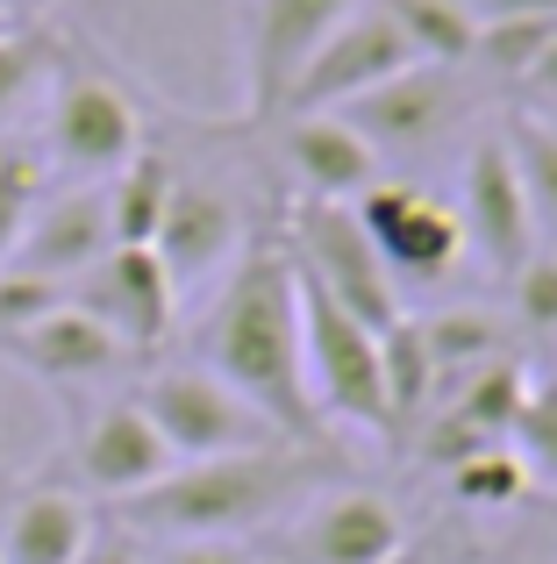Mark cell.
I'll use <instances>...</instances> for the list:
<instances>
[{
  "label": "cell",
  "mask_w": 557,
  "mask_h": 564,
  "mask_svg": "<svg viewBox=\"0 0 557 564\" xmlns=\"http://www.w3.org/2000/svg\"><path fill=\"white\" fill-rule=\"evenodd\" d=\"M200 372H215L229 393H243L286 443H321V408L307 393V350H301V279L286 243H243L222 272L200 322Z\"/></svg>",
  "instance_id": "cell-1"
},
{
  "label": "cell",
  "mask_w": 557,
  "mask_h": 564,
  "mask_svg": "<svg viewBox=\"0 0 557 564\" xmlns=\"http://www.w3.org/2000/svg\"><path fill=\"white\" fill-rule=\"evenodd\" d=\"M301 486H307L301 443L200 457V465H172L151 494L122 500V522L165 543H243L258 522H278L301 500Z\"/></svg>",
  "instance_id": "cell-2"
},
{
  "label": "cell",
  "mask_w": 557,
  "mask_h": 564,
  "mask_svg": "<svg viewBox=\"0 0 557 564\" xmlns=\"http://www.w3.org/2000/svg\"><path fill=\"white\" fill-rule=\"evenodd\" d=\"M143 100L129 94V79L114 65H100L94 51L57 36L51 65V100H43V165L65 186H108L129 158L143 151Z\"/></svg>",
  "instance_id": "cell-3"
},
{
  "label": "cell",
  "mask_w": 557,
  "mask_h": 564,
  "mask_svg": "<svg viewBox=\"0 0 557 564\" xmlns=\"http://www.w3.org/2000/svg\"><path fill=\"white\" fill-rule=\"evenodd\" d=\"M136 408L151 414V429L165 436V451L179 465H200V457H243V451H278V429L251 408L243 393H229L215 372L200 365H157L151 379L136 386Z\"/></svg>",
  "instance_id": "cell-4"
},
{
  "label": "cell",
  "mask_w": 557,
  "mask_h": 564,
  "mask_svg": "<svg viewBox=\"0 0 557 564\" xmlns=\"http://www.w3.org/2000/svg\"><path fill=\"white\" fill-rule=\"evenodd\" d=\"M301 350H307V393L321 400V414L393 436L386 379H379V329H364L350 307H336L315 279H301Z\"/></svg>",
  "instance_id": "cell-5"
},
{
  "label": "cell",
  "mask_w": 557,
  "mask_h": 564,
  "mask_svg": "<svg viewBox=\"0 0 557 564\" xmlns=\"http://www.w3.org/2000/svg\"><path fill=\"white\" fill-rule=\"evenodd\" d=\"M286 258H293V272L315 279L336 307H350L364 329H393V322L407 315L393 272L379 264L372 236L358 229V215H350L343 200H301V207H293Z\"/></svg>",
  "instance_id": "cell-6"
},
{
  "label": "cell",
  "mask_w": 557,
  "mask_h": 564,
  "mask_svg": "<svg viewBox=\"0 0 557 564\" xmlns=\"http://www.w3.org/2000/svg\"><path fill=\"white\" fill-rule=\"evenodd\" d=\"M407 65H415V57H407L401 29L386 22V8H364L358 0V8L315 43V57L293 72V86L278 94V115H343L350 100H364L372 86H386L393 72H407Z\"/></svg>",
  "instance_id": "cell-7"
},
{
  "label": "cell",
  "mask_w": 557,
  "mask_h": 564,
  "mask_svg": "<svg viewBox=\"0 0 557 564\" xmlns=\"http://www.w3.org/2000/svg\"><path fill=\"white\" fill-rule=\"evenodd\" d=\"M72 307H86L129 358H143L179 322V286H172V272L157 264L151 243H114L86 279H72Z\"/></svg>",
  "instance_id": "cell-8"
},
{
  "label": "cell",
  "mask_w": 557,
  "mask_h": 564,
  "mask_svg": "<svg viewBox=\"0 0 557 564\" xmlns=\"http://www.w3.org/2000/svg\"><path fill=\"white\" fill-rule=\"evenodd\" d=\"M350 215H358V229L372 236V250H379V264L393 272V286H401V279H444L450 264L465 258L458 207H444L436 193H422V186L379 180V186H364L358 200H350Z\"/></svg>",
  "instance_id": "cell-9"
},
{
  "label": "cell",
  "mask_w": 557,
  "mask_h": 564,
  "mask_svg": "<svg viewBox=\"0 0 557 564\" xmlns=\"http://www.w3.org/2000/svg\"><path fill=\"white\" fill-rule=\"evenodd\" d=\"M172 465H179V457L165 451V436H157L151 414L136 408V393L100 400V408L79 414V429H72V471H79L86 494L136 500V494H151Z\"/></svg>",
  "instance_id": "cell-10"
},
{
  "label": "cell",
  "mask_w": 557,
  "mask_h": 564,
  "mask_svg": "<svg viewBox=\"0 0 557 564\" xmlns=\"http://www.w3.org/2000/svg\"><path fill=\"white\" fill-rule=\"evenodd\" d=\"M243 243H251V236H243L237 193L215 186V180H186V172H179L172 207H165V221H157V236H151V250H157V264L172 272V286L194 293V286H208V279H222L229 264H237Z\"/></svg>",
  "instance_id": "cell-11"
},
{
  "label": "cell",
  "mask_w": 557,
  "mask_h": 564,
  "mask_svg": "<svg viewBox=\"0 0 557 564\" xmlns=\"http://www.w3.org/2000/svg\"><path fill=\"white\" fill-rule=\"evenodd\" d=\"M358 0H251V36H243V108H251V122H272L293 72L315 57V43Z\"/></svg>",
  "instance_id": "cell-12"
},
{
  "label": "cell",
  "mask_w": 557,
  "mask_h": 564,
  "mask_svg": "<svg viewBox=\"0 0 557 564\" xmlns=\"http://www.w3.org/2000/svg\"><path fill=\"white\" fill-rule=\"evenodd\" d=\"M458 221H465V250L493 264V272H515L522 258L536 250V215L529 193L515 180V158H507L501 137H479L465 151V180H458Z\"/></svg>",
  "instance_id": "cell-13"
},
{
  "label": "cell",
  "mask_w": 557,
  "mask_h": 564,
  "mask_svg": "<svg viewBox=\"0 0 557 564\" xmlns=\"http://www.w3.org/2000/svg\"><path fill=\"white\" fill-rule=\"evenodd\" d=\"M458 115H465V79H458V72H444V65H407V72H393L386 86H372L364 100H350L343 122L358 129L379 158H386V151L407 158V151H429V143L444 137Z\"/></svg>",
  "instance_id": "cell-14"
},
{
  "label": "cell",
  "mask_w": 557,
  "mask_h": 564,
  "mask_svg": "<svg viewBox=\"0 0 557 564\" xmlns=\"http://www.w3.org/2000/svg\"><path fill=\"white\" fill-rule=\"evenodd\" d=\"M114 250V229H108V193L100 186H65L51 180V193L36 200V215H29L22 243H14V272H36L51 279V286H72V279H86L100 258Z\"/></svg>",
  "instance_id": "cell-15"
},
{
  "label": "cell",
  "mask_w": 557,
  "mask_h": 564,
  "mask_svg": "<svg viewBox=\"0 0 557 564\" xmlns=\"http://www.w3.org/2000/svg\"><path fill=\"white\" fill-rule=\"evenodd\" d=\"M0 358H8L14 372L57 386V393H79V386H100V379L122 372L129 350L114 344V336L100 329L86 307H72V301H65V307H51L43 322H29V329L0 336Z\"/></svg>",
  "instance_id": "cell-16"
},
{
  "label": "cell",
  "mask_w": 557,
  "mask_h": 564,
  "mask_svg": "<svg viewBox=\"0 0 557 564\" xmlns=\"http://www.w3.org/2000/svg\"><path fill=\"white\" fill-rule=\"evenodd\" d=\"M407 543L401 514L386 494H364V486H336L293 529V557L301 564H386Z\"/></svg>",
  "instance_id": "cell-17"
},
{
  "label": "cell",
  "mask_w": 557,
  "mask_h": 564,
  "mask_svg": "<svg viewBox=\"0 0 557 564\" xmlns=\"http://www.w3.org/2000/svg\"><path fill=\"white\" fill-rule=\"evenodd\" d=\"M278 158L301 180L307 200H358L379 186V151L343 122V115H278Z\"/></svg>",
  "instance_id": "cell-18"
},
{
  "label": "cell",
  "mask_w": 557,
  "mask_h": 564,
  "mask_svg": "<svg viewBox=\"0 0 557 564\" xmlns=\"http://www.w3.org/2000/svg\"><path fill=\"white\" fill-rule=\"evenodd\" d=\"M86 543H94V508L57 479L22 486L0 514V564H79Z\"/></svg>",
  "instance_id": "cell-19"
},
{
  "label": "cell",
  "mask_w": 557,
  "mask_h": 564,
  "mask_svg": "<svg viewBox=\"0 0 557 564\" xmlns=\"http://www.w3.org/2000/svg\"><path fill=\"white\" fill-rule=\"evenodd\" d=\"M172 186H179V158L157 151V143H143V151L129 158L108 186H100V193H108L114 243H151L157 221H165V207H172Z\"/></svg>",
  "instance_id": "cell-20"
},
{
  "label": "cell",
  "mask_w": 557,
  "mask_h": 564,
  "mask_svg": "<svg viewBox=\"0 0 557 564\" xmlns=\"http://www.w3.org/2000/svg\"><path fill=\"white\" fill-rule=\"evenodd\" d=\"M386 22L401 29L407 57L415 65H444V72H465L472 65V43H479V14L465 0H379Z\"/></svg>",
  "instance_id": "cell-21"
},
{
  "label": "cell",
  "mask_w": 557,
  "mask_h": 564,
  "mask_svg": "<svg viewBox=\"0 0 557 564\" xmlns=\"http://www.w3.org/2000/svg\"><path fill=\"white\" fill-rule=\"evenodd\" d=\"M379 379H386V408H393V436L436 414V365L429 344H422V322L401 315L393 329H379Z\"/></svg>",
  "instance_id": "cell-22"
},
{
  "label": "cell",
  "mask_w": 557,
  "mask_h": 564,
  "mask_svg": "<svg viewBox=\"0 0 557 564\" xmlns=\"http://www.w3.org/2000/svg\"><path fill=\"white\" fill-rule=\"evenodd\" d=\"M422 344H429V365H436V386L444 379H472L479 365H493L507 350V329L487 315V307H444V315L422 322Z\"/></svg>",
  "instance_id": "cell-23"
},
{
  "label": "cell",
  "mask_w": 557,
  "mask_h": 564,
  "mask_svg": "<svg viewBox=\"0 0 557 564\" xmlns=\"http://www.w3.org/2000/svg\"><path fill=\"white\" fill-rule=\"evenodd\" d=\"M51 65H57V29L14 22L8 36H0V137H14L22 108L51 86Z\"/></svg>",
  "instance_id": "cell-24"
},
{
  "label": "cell",
  "mask_w": 557,
  "mask_h": 564,
  "mask_svg": "<svg viewBox=\"0 0 557 564\" xmlns=\"http://www.w3.org/2000/svg\"><path fill=\"white\" fill-rule=\"evenodd\" d=\"M522 393H529V372H522L515 358H493L458 386V408L450 414H458L479 443H507L515 436V414H522Z\"/></svg>",
  "instance_id": "cell-25"
},
{
  "label": "cell",
  "mask_w": 557,
  "mask_h": 564,
  "mask_svg": "<svg viewBox=\"0 0 557 564\" xmlns=\"http://www.w3.org/2000/svg\"><path fill=\"white\" fill-rule=\"evenodd\" d=\"M43 193H51L43 151L29 137H0V264L14 258V243H22V229H29V215H36Z\"/></svg>",
  "instance_id": "cell-26"
},
{
  "label": "cell",
  "mask_w": 557,
  "mask_h": 564,
  "mask_svg": "<svg viewBox=\"0 0 557 564\" xmlns=\"http://www.w3.org/2000/svg\"><path fill=\"white\" fill-rule=\"evenodd\" d=\"M501 143H507V158H515V180H522V193H529L536 229H557V122H544V115H515Z\"/></svg>",
  "instance_id": "cell-27"
},
{
  "label": "cell",
  "mask_w": 557,
  "mask_h": 564,
  "mask_svg": "<svg viewBox=\"0 0 557 564\" xmlns=\"http://www.w3.org/2000/svg\"><path fill=\"white\" fill-rule=\"evenodd\" d=\"M450 486H458V500H472V508H507V500H522L536 479H529L515 443H487V451H472L465 465H450Z\"/></svg>",
  "instance_id": "cell-28"
},
{
  "label": "cell",
  "mask_w": 557,
  "mask_h": 564,
  "mask_svg": "<svg viewBox=\"0 0 557 564\" xmlns=\"http://www.w3.org/2000/svg\"><path fill=\"white\" fill-rule=\"evenodd\" d=\"M550 36H557V22H479L472 65L487 79H529V65L544 57Z\"/></svg>",
  "instance_id": "cell-29"
},
{
  "label": "cell",
  "mask_w": 557,
  "mask_h": 564,
  "mask_svg": "<svg viewBox=\"0 0 557 564\" xmlns=\"http://www.w3.org/2000/svg\"><path fill=\"white\" fill-rule=\"evenodd\" d=\"M522 451V465H529V479H557V379L522 393V414H515V436H507Z\"/></svg>",
  "instance_id": "cell-30"
},
{
  "label": "cell",
  "mask_w": 557,
  "mask_h": 564,
  "mask_svg": "<svg viewBox=\"0 0 557 564\" xmlns=\"http://www.w3.org/2000/svg\"><path fill=\"white\" fill-rule=\"evenodd\" d=\"M65 301H72V286H51V279H36V272H14V264H0V336L43 322L51 307H65Z\"/></svg>",
  "instance_id": "cell-31"
},
{
  "label": "cell",
  "mask_w": 557,
  "mask_h": 564,
  "mask_svg": "<svg viewBox=\"0 0 557 564\" xmlns=\"http://www.w3.org/2000/svg\"><path fill=\"white\" fill-rule=\"evenodd\" d=\"M507 286H515V315L529 322V329H557V258L550 250H529V258L507 272Z\"/></svg>",
  "instance_id": "cell-32"
},
{
  "label": "cell",
  "mask_w": 557,
  "mask_h": 564,
  "mask_svg": "<svg viewBox=\"0 0 557 564\" xmlns=\"http://www.w3.org/2000/svg\"><path fill=\"white\" fill-rule=\"evenodd\" d=\"M479 22H557V0H465Z\"/></svg>",
  "instance_id": "cell-33"
},
{
  "label": "cell",
  "mask_w": 557,
  "mask_h": 564,
  "mask_svg": "<svg viewBox=\"0 0 557 564\" xmlns=\"http://www.w3.org/2000/svg\"><path fill=\"white\" fill-rule=\"evenodd\" d=\"M79 564H151V557L136 551V536H129V529H108V536L94 529V543L79 551Z\"/></svg>",
  "instance_id": "cell-34"
},
{
  "label": "cell",
  "mask_w": 557,
  "mask_h": 564,
  "mask_svg": "<svg viewBox=\"0 0 557 564\" xmlns=\"http://www.w3.org/2000/svg\"><path fill=\"white\" fill-rule=\"evenodd\" d=\"M157 564H258L243 543H172Z\"/></svg>",
  "instance_id": "cell-35"
},
{
  "label": "cell",
  "mask_w": 557,
  "mask_h": 564,
  "mask_svg": "<svg viewBox=\"0 0 557 564\" xmlns=\"http://www.w3.org/2000/svg\"><path fill=\"white\" fill-rule=\"evenodd\" d=\"M522 86H529V94H544V100H557V36L544 43V57L529 65V79H522Z\"/></svg>",
  "instance_id": "cell-36"
},
{
  "label": "cell",
  "mask_w": 557,
  "mask_h": 564,
  "mask_svg": "<svg viewBox=\"0 0 557 564\" xmlns=\"http://www.w3.org/2000/svg\"><path fill=\"white\" fill-rule=\"evenodd\" d=\"M386 564H429V557H422V551H407V543H401V551H393Z\"/></svg>",
  "instance_id": "cell-37"
},
{
  "label": "cell",
  "mask_w": 557,
  "mask_h": 564,
  "mask_svg": "<svg viewBox=\"0 0 557 564\" xmlns=\"http://www.w3.org/2000/svg\"><path fill=\"white\" fill-rule=\"evenodd\" d=\"M0 8H8V14H22V22H29V0H0Z\"/></svg>",
  "instance_id": "cell-38"
},
{
  "label": "cell",
  "mask_w": 557,
  "mask_h": 564,
  "mask_svg": "<svg viewBox=\"0 0 557 564\" xmlns=\"http://www.w3.org/2000/svg\"><path fill=\"white\" fill-rule=\"evenodd\" d=\"M14 22H22V14H8V8H0V36H8V29H14Z\"/></svg>",
  "instance_id": "cell-39"
},
{
  "label": "cell",
  "mask_w": 557,
  "mask_h": 564,
  "mask_svg": "<svg viewBox=\"0 0 557 564\" xmlns=\"http://www.w3.org/2000/svg\"><path fill=\"white\" fill-rule=\"evenodd\" d=\"M550 258H557V243H550Z\"/></svg>",
  "instance_id": "cell-40"
},
{
  "label": "cell",
  "mask_w": 557,
  "mask_h": 564,
  "mask_svg": "<svg viewBox=\"0 0 557 564\" xmlns=\"http://www.w3.org/2000/svg\"><path fill=\"white\" fill-rule=\"evenodd\" d=\"M29 8H36V0H29Z\"/></svg>",
  "instance_id": "cell-41"
}]
</instances>
